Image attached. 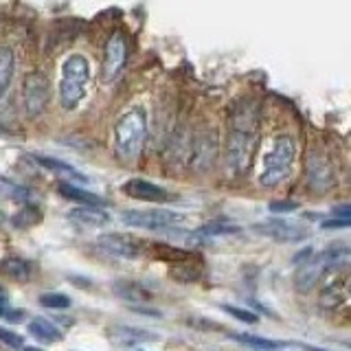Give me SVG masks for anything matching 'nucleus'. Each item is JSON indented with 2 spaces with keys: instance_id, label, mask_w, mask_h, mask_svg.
Here are the masks:
<instances>
[{
  "instance_id": "0eeeda50",
  "label": "nucleus",
  "mask_w": 351,
  "mask_h": 351,
  "mask_svg": "<svg viewBox=\"0 0 351 351\" xmlns=\"http://www.w3.org/2000/svg\"><path fill=\"white\" fill-rule=\"evenodd\" d=\"M305 180L310 191L314 193H327L336 182V173H334V165L323 152H310L305 162Z\"/></svg>"
},
{
  "instance_id": "dca6fc26",
  "label": "nucleus",
  "mask_w": 351,
  "mask_h": 351,
  "mask_svg": "<svg viewBox=\"0 0 351 351\" xmlns=\"http://www.w3.org/2000/svg\"><path fill=\"white\" fill-rule=\"evenodd\" d=\"M0 274H5L11 281H18V283H25L31 279L33 274V266L22 257H16V255H9L0 261Z\"/></svg>"
},
{
  "instance_id": "ddd939ff",
  "label": "nucleus",
  "mask_w": 351,
  "mask_h": 351,
  "mask_svg": "<svg viewBox=\"0 0 351 351\" xmlns=\"http://www.w3.org/2000/svg\"><path fill=\"white\" fill-rule=\"evenodd\" d=\"M123 193L134 197V200L141 202H165L169 200V193L162 189V186L154 184L149 180H143V178H132L123 184Z\"/></svg>"
},
{
  "instance_id": "9b49d317",
  "label": "nucleus",
  "mask_w": 351,
  "mask_h": 351,
  "mask_svg": "<svg viewBox=\"0 0 351 351\" xmlns=\"http://www.w3.org/2000/svg\"><path fill=\"white\" fill-rule=\"evenodd\" d=\"M97 248L106 252L110 257H119V259H138L143 255V246L141 241L134 237L121 235V233H106L97 239Z\"/></svg>"
},
{
  "instance_id": "c9c22d12",
  "label": "nucleus",
  "mask_w": 351,
  "mask_h": 351,
  "mask_svg": "<svg viewBox=\"0 0 351 351\" xmlns=\"http://www.w3.org/2000/svg\"><path fill=\"white\" fill-rule=\"evenodd\" d=\"M22 351H42V349H38V347H27V349H22Z\"/></svg>"
},
{
  "instance_id": "1a4fd4ad",
  "label": "nucleus",
  "mask_w": 351,
  "mask_h": 351,
  "mask_svg": "<svg viewBox=\"0 0 351 351\" xmlns=\"http://www.w3.org/2000/svg\"><path fill=\"white\" fill-rule=\"evenodd\" d=\"M334 268V252L332 248L325 250V252H318L312 259H307L301 270L296 272L294 277V285L299 288L301 292H310L314 285L323 279V274H327V270Z\"/></svg>"
},
{
  "instance_id": "f03ea898",
  "label": "nucleus",
  "mask_w": 351,
  "mask_h": 351,
  "mask_svg": "<svg viewBox=\"0 0 351 351\" xmlns=\"http://www.w3.org/2000/svg\"><path fill=\"white\" fill-rule=\"evenodd\" d=\"M88 88H90V62L82 53L69 55L62 64L58 86L62 108L75 110L86 99Z\"/></svg>"
},
{
  "instance_id": "473e14b6",
  "label": "nucleus",
  "mask_w": 351,
  "mask_h": 351,
  "mask_svg": "<svg viewBox=\"0 0 351 351\" xmlns=\"http://www.w3.org/2000/svg\"><path fill=\"white\" fill-rule=\"evenodd\" d=\"M334 217H345L351 219V204H340L334 208Z\"/></svg>"
},
{
  "instance_id": "412c9836",
  "label": "nucleus",
  "mask_w": 351,
  "mask_h": 351,
  "mask_svg": "<svg viewBox=\"0 0 351 351\" xmlns=\"http://www.w3.org/2000/svg\"><path fill=\"white\" fill-rule=\"evenodd\" d=\"M14 73H16V55L11 49L3 47L0 49V101H3L9 90Z\"/></svg>"
},
{
  "instance_id": "4468645a",
  "label": "nucleus",
  "mask_w": 351,
  "mask_h": 351,
  "mask_svg": "<svg viewBox=\"0 0 351 351\" xmlns=\"http://www.w3.org/2000/svg\"><path fill=\"white\" fill-rule=\"evenodd\" d=\"M108 338L112 340L119 347H128V345H136V343H145V340H156V334L145 332V329H134L128 325H114L108 332Z\"/></svg>"
},
{
  "instance_id": "6e6552de",
  "label": "nucleus",
  "mask_w": 351,
  "mask_h": 351,
  "mask_svg": "<svg viewBox=\"0 0 351 351\" xmlns=\"http://www.w3.org/2000/svg\"><path fill=\"white\" fill-rule=\"evenodd\" d=\"M22 106L29 117L42 114L49 106V82L42 73H31L22 82Z\"/></svg>"
},
{
  "instance_id": "a211bd4d",
  "label": "nucleus",
  "mask_w": 351,
  "mask_h": 351,
  "mask_svg": "<svg viewBox=\"0 0 351 351\" xmlns=\"http://www.w3.org/2000/svg\"><path fill=\"white\" fill-rule=\"evenodd\" d=\"M60 193L64 197H69V200H73V202L84 204V206H106L108 204L101 195H97V193L88 191V189H82V186L71 184V182H62L60 184Z\"/></svg>"
},
{
  "instance_id": "7ed1b4c3",
  "label": "nucleus",
  "mask_w": 351,
  "mask_h": 351,
  "mask_svg": "<svg viewBox=\"0 0 351 351\" xmlns=\"http://www.w3.org/2000/svg\"><path fill=\"white\" fill-rule=\"evenodd\" d=\"M296 158V141L288 134L274 136L268 152L263 154L261 171H259V184L261 186H277L281 184L292 171V165Z\"/></svg>"
},
{
  "instance_id": "9d476101",
  "label": "nucleus",
  "mask_w": 351,
  "mask_h": 351,
  "mask_svg": "<svg viewBox=\"0 0 351 351\" xmlns=\"http://www.w3.org/2000/svg\"><path fill=\"white\" fill-rule=\"evenodd\" d=\"M125 58H128L125 38L121 36V33H112L110 40L106 42V51H104V66H101L104 84H112L121 75V71H123V66H125Z\"/></svg>"
},
{
  "instance_id": "393cba45",
  "label": "nucleus",
  "mask_w": 351,
  "mask_h": 351,
  "mask_svg": "<svg viewBox=\"0 0 351 351\" xmlns=\"http://www.w3.org/2000/svg\"><path fill=\"white\" fill-rule=\"evenodd\" d=\"M0 191L5 195L14 197V200H20V202H29L31 200V191L25 189V186H20L16 182H11L7 178H0Z\"/></svg>"
},
{
  "instance_id": "72a5a7b5",
  "label": "nucleus",
  "mask_w": 351,
  "mask_h": 351,
  "mask_svg": "<svg viewBox=\"0 0 351 351\" xmlns=\"http://www.w3.org/2000/svg\"><path fill=\"white\" fill-rule=\"evenodd\" d=\"M5 318H9V321H22V318H25V312H20V310H11V312H5Z\"/></svg>"
},
{
  "instance_id": "20e7f679",
  "label": "nucleus",
  "mask_w": 351,
  "mask_h": 351,
  "mask_svg": "<svg viewBox=\"0 0 351 351\" xmlns=\"http://www.w3.org/2000/svg\"><path fill=\"white\" fill-rule=\"evenodd\" d=\"M147 138V112L132 108L114 125V152L123 160H134Z\"/></svg>"
},
{
  "instance_id": "f3484780",
  "label": "nucleus",
  "mask_w": 351,
  "mask_h": 351,
  "mask_svg": "<svg viewBox=\"0 0 351 351\" xmlns=\"http://www.w3.org/2000/svg\"><path fill=\"white\" fill-rule=\"evenodd\" d=\"M29 334L40 340V343H60V340L64 338V334L60 332V327H55V323L47 321L44 316H36L29 321Z\"/></svg>"
},
{
  "instance_id": "423d86ee",
  "label": "nucleus",
  "mask_w": 351,
  "mask_h": 351,
  "mask_svg": "<svg viewBox=\"0 0 351 351\" xmlns=\"http://www.w3.org/2000/svg\"><path fill=\"white\" fill-rule=\"evenodd\" d=\"M121 219L128 224V226H134V228H145V230H167L173 228L184 222V215L182 213H176L169 211V208H134V211H125L121 215Z\"/></svg>"
},
{
  "instance_id": "2eb2a0df",
  "label": "nucleus",
  "mask_w": 351,
  "mask_h": 351,
  "mask_svg": "<svg viewBox=\"0 0 351 351\" xmlns=\"http://www.w3.org/2000/svg\"><path fill=\"white\" fill-rule=\"evenodd\" d=\"M69 219H73L75 224H82V226H106L110 222V215L104 211L101 206H75L69 211Z\"/></svg>"
},
{
  "instance_id": "7c9ffc66",
  "label": "nucleus",
  "mask_w": 351,
  "mask_h": 351,
  "mask_svg": "<svg viewBox=\"0 0 351 351\" xmlns=\"http://www.w3.org/2000/svg\"><path fill=\"white\" fill-rule=\"evenodd\" d=\"M154 248H156V257H158V259H169V255H173V259H184V257H189V252H184V250H180V248H171V246H162V244L154 246Z\"/></svg>"
},
{
  "instance_id": "4c0bfd02",
  "label": "nucleus",
  "mask_w": 351,
  "mask_h": 351,
  "mask_svg": "<svg viewBox=\"0 0 351 351\" xmlns=\"http://www.w3.org/2000/svg\"><path fill=\"white\" fill-rule=\"evenodd\" d=\"M349 290H351V288H349Z\"/></svg>"
},
{
  "instance_id": "cd10ccee",
  "label": "nucleus",
  "mask_w": 351,
  "mask_h": 351,
  "mask_svg": "<svg viewBox=\"0 0 351 351\" xmlns=\"http://www.w3.org/2000/svg\"><path fill=\"white\" fill-rule=\"evenodd\" d=\"M222 310H224L226 314H230L233 318H237V321L248 323V325H252V323H257V321H259V316H257V314H252L250 310H241V307H235V305H224Z\"/></svg>"
},
{
  "instance_id": "c85d7f7f",
  "label": "nucleus",
  "mask_w": 351,
  "mask_h": 351,
  "mask_svg": "<svg viewBox=\"0 0 351 351\" xmlns=\"http://www.w3.org/2000/svg\"><path fill=\"white\" fill-rule=\"evenodd\" d=\"M171 277L178 279V281H195L197 277H200V270L193 268V266H171Z\"/></svg>"
},
{
  "instance_id": "e433bc0d",
  "label": "nucleus",
  "mask_w": 351,
  "mask_h": 351,
  "mask_svg": "<svg viewBox=\"0 0 351 351\" xmlns=\"http://www.w3.org/2000/svg\"><path fill=\"white\" fill-rule=\"evenodd\" d=\"M5 312H7V307H5V305H0V316H5Z\"/></svg>"
},
{
  "instance_id": "bb28decb",
  "label": "nucleus",
  "mask_w": 351,
  "mask_h": 351,
  "mask_svg": "<svg viewBox=\"0 0 351 351\" xmlns=\"http://www.w3.org/2000/svg\"><path fill=\"white\" fill-rule=\"evenodd\" d=\"M38 208L36 206H31V204H27L22 211L14 217V224L18 226V228H27V226H31V224H38L40 222V215H33L31 217V213H36Z\"/></svg>"
},
{
  "instance_id": "39448f33",
  "label": "nucleus",
  "mask_w": 351,
  "mask_h": 351,
  "mask_svg": "<svg viewBox=\"0 0 351 351\" xmlns=\"http://www.w3.org/2000/svg\"><path fill=\"white\" fill-rule=\"evenodd\" d=\"M219 156V136L213 128H200L189 138V154L186 162L197 173L213 169V165Z\"/></svg>"
},
{
  "instance_id": "4be33fe9",
  "label": "nucleus",
  "mask_w": 351,
  "mask_h": 351,
  "mask_svg": "<svg viewBox=\"0 0 351 351\" xmlns=\"http://www.w3.org/2000/svg\"><path fill=\"white\" fill-rule=\"evenodd\" d=\"M235 233H239V226L224 222V219H215V222H208L195 230L197 237H222V235H235Z\"/></svg>"
},
{
  "instance_id": "f704fd0d",
  "label": "nucleus",
  "mask_w": 351,
  "mask_h": 351,
  "mask_svg": "<svg viewBox=\"0 0 351 351\" xmlns=\"http://www.w3.org/2000/svg\"><path fill=\"white\" fill-rule=\"evenodd\" d=\"M305 351H327V349H316V347H310V345H303Z\"/></svg>"
},
{
  "instance_id": "2f4dec72",
  "label": "nucleus",
  "mask_w": 351,
  "mask_h": 351,
  "mask_svg": "<svg viewBox=\"0 0 351 351\" xmlns=\"http://www.w3.org/2000/svg\"><path fill=\"white\" fill-rule=\"evenodd\" d=\"M299 204L296 202H290V200H283V202H272L270 204V211L272 213H288V211H296Z\"/></svg>"
},
{
  "instance_id": "f8f14e48",
  "label": "nucleus",
  "mask_w": 351,
  "mask_h": 351,
  "mask_svg": "<svg viewBox=\"0 0 351 351\" xmlns=\"http://www.w3.org/2000/svg\"><path fill=\"white\" fill-rule=\"evenodd\" d=\"M255 230L274 241H285V244H290V241H301L307 237V233H310L305 226L288 222V219H268V222H263V224H255Z\"/></svg>"
},
{
  "instance_id": "c756f323",
  "label": "nucleus",
  "mask_w": 351,
  "mask_h": 351,
  "mask_svg": "<svg viewBox=\"0 0 351 351\" xmlns=\"http://www.w3.org/2000/svg\"><path fill=\"white\" fill-rule=\"evenodd\" d=\"M0 343L7 345V347H11V349H22V345H25V340H22L20 334L11 332V329L0 327Z\"/></svg>"
},
{
  "instance_id": "5701e85b",
  "label": "nucleus",
  "mask_w": 351,
  "mask_h": 351,
  "mask_svg": "<svg viewBox=\"0 0 351 351\" xmlns=\"http://www.w3.org/2000/svg\"><path fill=\"white\" fill-rule=\"evenodd\" d=\"M233 338L237 343L250 345L255 349H279L285 343H279V340H270V338H261V336H252V334H233Z\"/></svg>"
},
{
  "instance_id": "a878e982",
  "label": "nucleus",
  "mask_w": 351,
  "mask_h": 351,
  "mask_svg": "<svg viewBox=\"0 0 351 351\" xmlns=\"http://www.w3.org/2000/svg\"><path fill=\"white\" fill-rule=\"evenodd\" d=\"M343 290H340V283H334V285H327L321 294V305L323 307H329V310H334L340 303H343Z\"/></svg>"
},
{
  "instance_id": "f257e3e1",
  "label": "nucleus",
  "mask_w": 351,
  "mask_h": 351,
  "mask_svg": "<svg viewBox=\"0 0 351 351\" xmlns=\"http://www.w3.org/2000/svg\"><path fill=\"white\" fill-rule=\"evenodd\" d=\"M259 145V108L255 101H239L228 121L226 136V167L233 176H244Z\"/></svg>"
},
{
  "instance_id": "6ab92c4d",
  "label": "nucleus",
  "mask_w": 351,
  "mask_h": 351,
  "mask_svg": "<svg viewBox=\"0 0 351 351\" xmlns=\"http://www.w3.org/2000/svg\"><path fill=\"white\" fill-rule=\"evenodd\" d=\"M33 160H36L40 167L49 169V171L58 173V176H64V178H69V180H82V182H86V176L80 173L75 167H71L69 162H62V160L51 158V156H40V154H36V156H33Z\"/></svg>"
},
{
  "instance_id": "aec40b11",
  "label": "nucleus",
  "mask_w": 351,
  "mask_h": 351,
  "mask_svg": "<svg viewBox=\"0 0 351 351\" xmlns=\"http://www.w3.org/2000/svg\"><path fill=\"white\" fill-rule=\"evenodd\" d=\"M114 292L121 299H125L130 303H147L152 299V292L136 281H117Z\"/></svg>"
},
{
  "instance_id": "b1692460",
  "label": "nucleus",
  "mask_w": 351,
  "mask_h": 351,
  "mask_svg": "<svg viewBox=\"0 0 351 351\" xmlns=\"http://www.w3.org/2000/svg\"><path fill=\"white\" fill-rule=\"evenodd\" d=\"M40 305L49 307V310H66L71 307V299L64 292H47L40 296Z\"/></svg>"
}]
</instances>
